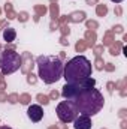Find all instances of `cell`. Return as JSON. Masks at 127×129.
<instances>
[{
    "instance_id": "7",
    "label": "cell",
    "mask_w": 127,
    "mask_h": 129,
    "mask_svg": "<svg viewBox=\"0 0 127 129\" xmlns=\"http://www.w3.org/2000/svg\"><path fill=\"white\" fill-rule=\"evenodd\" d=\"M27 116H29V119H30L32 122L37 123V122H40V120L43 119V108H42L40 105L33 104V105H30V107L27 108Z\"/></svg>"
},
{
    "instance_id": "2",
    "label": "cell",
    "mask_w": 127,
    "mask_h": 129,
    "mask_svg": "<svg viewBox=\"0 0 127 129\" xmlns=\"http://www.w3.org/2000/svg\"><path fill=\"white\" fill-rule=\"evenodd\" d=\"M36 63H37V69H39V78L45 84H54L63 77L64 64L60 60V57L39 56Z\"/></svg>"
},
{
    "instance_id": "1",
    "label": "cell",
    "mask_w": 127,
    "mask_h": 129,
    "mask_svg": "<svg viewBox=\"0 0 127 129\" xmlns=\"http://www.w3.org/2000/svg\"><path fill=\"white\" fill-rule=\"evenodd\" d=\"M72 102L75 104V107H76L79 114L91 117V116L97 114L103 108L105 98L96 87H91V89H87V90L81 92Z\"/></svg>"
},
{
    "instance_id": "11",
    "label": "cell",
    "mask_w": 127,
    "mask_h": 129,
    "mask_svg": "<svg viewBox=\"0 0 127 129\" xmlns=\"http://www.w3.org/2000/svg\"><path fill=\"white\" fill-rule=\"evenodd\" d=\"M0 129H12V128H9V126H0Z\"/></svg>"
},
{
    "instance_id": "8",
    "label": "cell",
    "mask_w": 127,
    "mask_h": 129,
    "mask_svg": "<svg viewBox=\"0 0 127 129\" xmlns=\"http://www.w3.org/2000/svg\"><path fill=\"white\" fill-rule=\"evenodd\" d=\"M73 128H75V129H91V128H93L91 119H90L88 116L78 114V116H76V119L73 120Z\"/></svg>"
},
{
    "instance_id": "4",
    "label": "cell",
    "mask_w": 127,
    "mask_h": 129,
    "mask_svg": "<svg viewBox=\"0 0 127 129\" xmlns=\"http://www.w3.org/2000/svg\"><path fill=\"white\" fill-rule=\"evenodd\" d=\"M21 68V57L14 50H5L0 54V71L3 75H11Z\"/></svg>"
},
{
    "instance_id": "9",
    "label": "cell",
    "mask_w": 127,
    "mask_h": 129,
    "mask_svg": "<svg viewBox=\"0 0 127 129\" xmlns=\"http://www.w3.org/2000/svg\"><path fill=\"white\" fill-rule=\"evenodd\" d=\"M15 38H17V32L14 29H11V27L3 32V39L6 42H12V41H15Z\"/></svg>"
},
{
    "instance_id": "10",
    "label": "cell",
    "mask_w": 127,
    "mask_h": 129,
    "mask_svg": "<svg viewBox=\"0 0 127 129\" xmlns=\"http://www.w3.org/2000/svg\"><path fill=\"white\" fill-rule=\"evenodd\" d=\"M111 2H114V3H121L123 0H111Z\"/></svg>"
},
{
    "instance_id": "6",
    "label": "cell",
    "mask_w": 127,
    "mask_h": 129,
    "mask_svg": "<svg viewBox=\"0 0 127 129\" xmlns=\"http://www.w3.org/2000/svg\"><path fill=\"white\" fill-rule=\"evenodd\" d=\"M55 113H57V117H58V120L61 123H72L76 119V116L79 114L75 104L72 101H66V99L57 105Z\"/></svg>"
},
{
    "instance_id": "5",
    "label": "cell",
    "mask_w": 127,
    "mask_h": 129,
    "mask_svg": "<svg viewBox=\"0 0 127 129\" xmlns=\"http://www.w3.org/2000/svg\"><path fill=\"white\" fill-rule=\"evenodd\" d=\"M94 86H96V80L91 78V77L87 78V80H84V81H79V83H72V84L66 83L63 90H61V96L66 101H73L81 92H84L87 89H91Z\"/></svg>"
},
{
    "instance_id": "3",
    "label": "cell",
    "mask_w": 127,
    "mask_h": 129,
    "mask_svg": "<svg viewBox=\"0 0 127 129\" xmlns=\"http://www.w3.org/2000/svg\"><path fill=\"white\" fill-rule=\"evenodd\" d=\"M91 74H93V68H91L90 60L85 56H76L70 59L67 64H64L63 69V78L69 84L84 81L90 78Z\"/></svg>"
}]
</instances>
